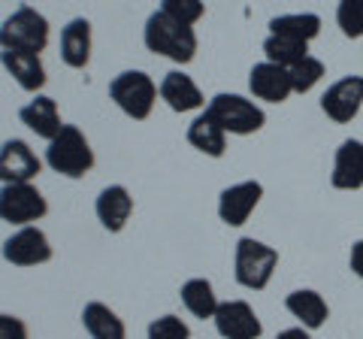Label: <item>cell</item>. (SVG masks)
Instances as JSON below:
<instances>
[{
	"mask_svg": "<svg viewBox=\"0 0 363 339\" xmlns=\"http://www.w3.org/2000/svg\"><path fill=\"white\" fill-rule=\"evenodd\" d=\"M143 43L145 49L155 52V55H164V58L176 61V64H188L194 61L197 55V33L194 28L182 25V21L169 18L167 13H152L149 21H145V30H143Z\"/></svg>",
	"mask_w": 363,
	"mask_h": 339,
	"instance_id": "6da1fadb",
	"label": "cell"
},
{
	"mask_svg": "<svg viewBox=\"0 0 363 339\" xmlns=\"http://www.w3.org/2000/svg\"><path fill=\"white\" fill-rule=\"evenodd\" d=\"M279 267V252L255 236H242L233 252V276L248 291H264Z\"/></svg>",
	"mask_w": 363,
	"mask_h": 339,
	"instance_id": "7a4b0ae2",
	"label": "cell"
},
{
	"mask_svg": "<svg viewBox=\"0 0 363 339\" xmlns=\"http://www.w3.org/2000/svg\"><path fill=\"white\" fill-rule=\"evenodd\" d=\"M45 164L55 173H61L67 179H82L91 167H94V152L85 140V133L76 124H64L61 133L55 140H49L45 149Z\"/></svg>",
	"mask_w": 363,
	"mask_h": 339,
	"instance_id": "3957f363",
	"label": "cell"
},
{
	"mask_svg": "<svg viewBox=\"0 0 363 339\" xmlns=\"http://www.w3.org/2000/svg\"><path fill=\"white\" fill-rule=\"evenodd\" d=\"M45 46H49V18L33 6H18L0 25V49L40 55Z\"/></svg>",
	"mask_w": 363,
	"mask_h": 339,
	"instance_id": "277c9868",
	"label": "cell"
},
{
	"mask_svg": "<svg viewBox=\"0 0 363 339\" xmlns=\"http://www.w3.org/2000/svg\"><path fill=\"white\" fill-rule=\"evenodd\" d=\"M206 112L221 124L227 133H236V137L257 133L267 124V112L260 109L255 100H248L242 94H227V91L215 94L206 104Z\"/></svg>",
	"mask_w": 363,
	"mask_h": 339,
	"instance_id": "5b68a950",
	"label": "cell"
},
{
	"mask_svg": "<svg viewBox=\"0 0 363 339\" xmlns=\"http://www.w3.org/2000/svg\"><path fill=\"white\" fill-rule=\"evenodd\" d=\"M109 97L118 104L124 116H130L133 121H145L155 109L157 100V85L152 82L149 73L143 70H124L109 82Z\"/></svg>",
	"mask_w": 363,
	"mask_h": 339,
	"instance_id": "8992f818",
	"label": "cell"
},
{
	"mask_svg": "<svg viewBox=\"0 0 363 339\" xmlns=\"http://www.w3.org/2000/svg\"><path fill=\"white\" fill-rule=\"evenodd\" d=\"M49 212V203L30 182H16L0 188V221L16 224V228H28V224L40 221Z\"/></svg>",
	"mask_w": 363,
	"mask_h": 339,
	"instance_id": "52a82bcc",
	"label": "cell"
},
{
	"mask_svg": "<svg viewBox=\"0 0 363 339\" xmlns=\"http://www.w3.org/2000/svg\"><path fill=\"white\" fill-rule=\"evenodd\" d=\"M363 109V76H342L321 94V112L333 124H351Z\"/></svg>",
	"mask_w": 363,
	"mask_h": 339,
	"instance_id": "ba28073f",
	"label": "cell"
},
{
	"mask_svg": "<svg viewBox=\"0 0 363 339\" xmlns=\"http://www.w3.org/2000/svg\"><path fill=\"white\" fill-rule=\"evenodd\" d=\"M260 197H264V185L255 182V179L224 188L218 197V218L227 228H242V224L252 218V212L257 209Z\"/></svg>",
	"mask_w": 363,
	"mask_h": 339,
	"instance_id": "9c48e42d",
	"label": "cell"
},
{
	"mask_svg": "<svg viewBox=\"0 0 363 339\" xmlns=\"http://www.w3.org/2000/svg\"><path fill=\"white\" fill-rule=\"evenodd\" d=\"M4 261H9L13 267H37L52 261V245L49 236H45L40 228H18L9 240L4 243Z\"/></svg>",
	"mask_w": 363,
	"mask_h": 339,
	"instance_id": "30bf717a",
	"label": "cell"
},
{
	"mask_svg": "<svg viewBox=\"0 0 363 339\" xmlns=\"http://www.w3.org/2000/svg\"><path fill=\"white\" fill-rule=\"evenodd\" d=\"M212 321H215L218 336L224 339H260V333H264V324H260L257 312L245 300L218 303V312H215Z\"/></svg>",
	"mask_w": 363,
	"mask_h": 339,
	"instance_id": "8fae6325",
	"label": "cell"
},
{
	"mask_svg": "<svg viewBox=\"0 0 363 339\" xmlns=\"http://www.w3.org/2000/svg\"><path fill=\"white\" fill-rule=\"evenodd\" d=\"M43 170V161L25 140H6L0 145V182L16 185V182H33Z\"/></svg>",
	"mask_w": 363,
	"mask_h": 339,
	"instance_id": "7c38bea8",
	"label": "cell"
},
{
	"mask_svg": "<svg viewBox=\"0 0 363 339\" xmlns=\"http://www.w3.org/2000/svg\"><path fill=\"white\" fill-rule=\"evenodd\" d=\"M248 88L257 100H267V104H285L294 94V82H291V70L269 61H260L252 67L248 73Z\"/></svg>",
	"mask_w": 363,
	"mask_h": 339,
	"instance_id": "4fadbf2b",
	"label": "cell"
},
{
	"mask_svg": "<svg viewBox=\"0 0 363 339\" xmlns=\"http://www.w3.org/2000/svg\"><path fill=\"white\" fill-rule=\"evenodd\" d=\"M330 185L336 191H360L363 188V140L339 143L333 155Z\"/></svg>",
	"mask_w": 363,
	"mask_h": 339,
	"instance_id": "5bb4252c",
	"label": "cell"
},
{
	"mask_svg": "<svg viewBox=\"0 0 363 339\" xmlns=\"http://www.w3.org/2000/svg\"><path fill=\"white\" fill-rule=\"evenodd\" d=\"M157 94H161V100L173 112H194V109H200L203 104H206L197 82L191 76H185L182 70L167 73L161 79V85H157Z\"/></svg>",
	"mask_w": 363,
	"mask_h": 339,
	"instance_id": "9a60e30c",
	"label": "cell"
},
{
	"mask_svg": "<svg viewBox=\"0 0 363 339\" xmlns=\"http://www.w3.org/2000/svg\"><path fill=\"white\" fill-rule=\"evenodd\" d=\"M285 309L300 321V327H306V330H321L327 324V318H330V306H327V300L315 288L291 291L285 297Z\"/></svg>",
	"mask_w": 363,
	"mask_h": 339,
	"instance_id": "2e32d148",
	"label": "cell"
},
{
	"mask_svg": "<svg viewBox=\"0 0 363 339\" xmlns=\"http://www.w3.org/2000/svg\"><path fill=\"white\" fill-rule=\"evenodd\" d=\"M94 209H97L100 224H104L109 233H118V230H124V224H128L130 212H133V197L128 194L124 185H109L100 191Z\"/></svg>",
	"mask_w": 363,
	"mask_h": 339,
	"instance_id": "e0dca14e",
	"label": "cell"
},
{
	"mask_svg": "<svg viewBox=\"0 0 363 339\" xmlns=\"http://www.w3.org/2000/svg\"><path fill=\"white\" fill-rule=\"evenodd\" d=\"M18 118H21V124H28V128L37 133V137H43V140H55L61 133V128H64L58 104H55L52 97H45V94L33 97L28 106H21Z\"/></svg>",
	"mask_w": 363,
	"mask_h": 339,
	"instance_id": "ac0fdd59",
	"label": "cell"
},
{
	"mask_svg": "<svg viewBox=\"0 0 363 339\" xmlns=\"http://www.w3.org/2000/svg\"><path fill=\"white\" fill-rule=\"evenodd\" d=\"M0 61H4L6 73L13 76L16 82L25 88V91H40V88L45 85V67L40 61V55L4 49V52H0Z\"/></svg>",
	"mask_w": 363,
	"mask_h": 339,
	"instance_id": "d6986e66",
	"label": "cell"
},
{
	"mask_svg": "<svg viewBox=\"0 0 363 339\" xmlns=\"http://www.w3.org/2000/svg\"><path fill=\"white\" fill-rule=\"evenodd\" d=\"M61 58L73 70H82L91 61V21L88 18H73L61 30Z\"/></svg>",
	"mask_w": 363,
	"mask_h": 339,
	"instance_id": "ffe728a7",
	"label": "cell"
},
{
	"mask_svg": "<svg viewBox=\"0 0 363 339\" xmlns=\"http://www.w3.org/2000/svg\"><path fill=\"white\" fill-rule=\"evenodd\" d=\"M188 143L194 145L197 152L209 155V157H224V152H227V130L209 116V112H200V116L188 124Z\"/></svg>",
	"mask_w": 363,
	"mask_h": 339,
	"instance_id": "44dd1931",
	"label": "cell"
},
{
	"mask_svg": "<svg viewBox=\"0 0 363 339\" xmlns=\"http://www.w3.org/2000/svg\"><path fill=\"white\" fill-rule=\"evenodd\" d=\"M82 324L91 339H128V327L106 303H88L82 309Z\"/></svg>",
	"mask_w": 363,
	"mask_h": 339,
	"instance_id": "7402d4cb",
	"label": "cell"
},
{
	"mask_svg": "<svg viewBox=\"0 0 363 339\" xmlns=\"http://www.w3.org/2000/svg\"><path fill=\"white\" fill-rule=\"evenodd\" d=\"M182 303H185V309L194 315V318H215V312H218V294H215L212 282L209 279H188L185 285H182Z\"/></svg>",
	"mask_w": 363,
	"mask_h": 339,
	"instance_id": "603a6c76",
	"label": "cell"
},
{
	"mask_svg": "<svg viewBox=\"0 0 363 339\" xmlns=\"http://www.w3.org/2000/svg\"><path fill=\"white\" fill-rule=\"evenodd\" d=\"M269 33L291 37V40H300V43H312L318 33H321V16H315V13L276 16V18H269Z\"/></svg>",
	"mask_w": 363,
	"mask_h": 339,
	"instance_id": "cb8c5ba5",
	"label": "cell"
},
{
	"mask_svg": "<svg viewBox=\"0 0 363 339\" xmlns=\"http://www.w3.org/2000/svg\"><path fill=\"white\" fill-rule=\"evenodd\" d=\"M264 55H267L269 64H279V67H285V70H291L294 64H300L306 55H309V43L269 33V37L264 40Z\"/></svg>",
	"mask_w": 363,
	"mask_h": 339,
	"instance_id": "d4e9b609",
	"label": "cell"
},
{
	"mask_svg": "<svg viewBox=\"0 0 363 339\" xmlns=\"http://www.w3.org/2000/svg\"><path fill=\"white\" fill-rule=\"evenodd\" d=\"M324 79V61L315 55H306L300 64L291 67V82H294V94H309L312 88Z\"/></svg>",
	"mask_w": 363,
	"mask_h": 339,
	"instance_id": "484cf974",
	"label": "cell"
},
{
	"mask_svg": "<svg viewBox=\"0 0 363 339\" xmlns=\"http://www.w3.org/2000/svg\"><path fill=\"white\" fill-rule=\"evenodd\" d=\"M336 25L348 40H360L363 37V0H339Z\"/></svg>",
	"mask_w": 363,
	"mask_h": 339,
	"instance_id": "4316f807",
	"label": "cell"
},
{
	"mask_svg": "<svg viewBox=\"0 0 363 339\" xmlns=\"http://www.w3.org/2000/svg\"><path fill=\"white\" fill-rule=\"evenodd\" d=\"M161 13L182 21V25L194 28L203 18V13H206V6H203V0H161Z\"/></svg>",
	"mask_w": 363,
	"mask_h": 339,
	"instance_id": "83f0119b",
	"label": "cell"
},
{
	"mask_svg": "<svg viewBox=\"0 0 363 339\" xmlns=\"http://www.w3.org/2000/svg\"><path fill=\"white\" fill-rule=\"evenodd\" d=\"M145 339H191V327L179 315H161V318L149 324V336Z\"/></svg>",
	"mask_w": 363,
	"mask_h": 339,
	"instance_id": "f1b7e54d",
	"label": "cell"
},
{
	"mask_svg": "<svg viewBox=\"0 0 363 339\" xmlns=\"http://www.w3.org/2000/svg\"><path fill=\"white\" fill-rule=\"evenodd\" d=\"M0 339H28V324L16 315L0 312Z\"/></svg>",
	"mask_w": 363,
	"mask_h": 339,
	"instance_id": "f546056e",
	"label": "cell"
},
{
	"mask_svg": "<svg viewBox=\"0 0 363 339\" xmlns=\"http://www.w3.org/2000/svg\"><path fill=\"white\" fill-rule=\"evenodd\" d=\"M348 267L351 273H354L360 282H363V240H357L354 245H351V257H348Z\"/></svg>",
	"mask_w": 363,
	"mask_h": 339,
	"instance_id": "4dcf8cb0",
	"label": "cell"
},
{
	"mask_svg": "<svg viewBox=\"0 0 363 339\" xmlns=\"http://www.w3.org/2000/svg\"><path fill=\"white\" fill-rule=\"evenodd\" d=\"M276 339H312V330H306V327H288Z\"/></svg>",
	"mask_w": 363,
	"mask_h": 339,
	"instance_id": "1f68e13d",
	"label": "cell"
}]
</instances>
